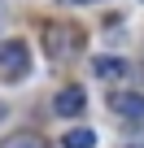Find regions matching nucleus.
Listing matches in <instances>:
<instances>
[{"mask_svg": "<svg viewBox=\"0 0 144 148\" xmlns=\"http://www.w3.org/2000/svg\"><path fill=\"white\" fill-rule=\"evenodd\" d=\"M31 74V48L22 39H5L0 44V79L5 83H22Z\"/></svg>", "mask_w": 144, "mask_h": 148, "instance_id": "f257e3e1", "label": "nucleus"}, {"mask_svg": "<svg viewBox=\"0 0 144 148\" xmlns=\"http://www.w3.org/2000/svg\"><path fill=\"white\" fill-rule=\"evenodd\" d=\"M109 109H114L118 118L144 122V96H140V92H118V96H109Z\"/></svg>", "mask_w": 144, "mask_h": 148, "instance_id": "f03ea898", "label": "nucleus"}, {"mask_svg": "<svg viewBox=\"0 0 144 148\" xmlns=\"http://www.w3.org/2000/svg\"><path fill=\"white\" fill-rule=\"evenodd\" d=\"M44 35H48V52H52V57H70V52L79 48V44H74V39H79L74 26H48Z\"/></svg>", "mask_w": 144, "mask_h": 148, "instance_id": "7ed1b4c3", "label": "nucleus"}, {"mask_svg": "<svg viewBox=\"0 0 144 148\" xmlns=\"http://www.w3.org/2000/svg\"><path fill=\"white\" fill-rule=\"evenodd\" d=\"M83 105H88L83 87H61V92H57V100H52V109H57L61 118H79V113H83Z\"/></svg>", "mask_w": 144, "mask_h": 148, "instance_id": "20e7f679", "label": "nucleus"}, {"mask_svg": "<svg viewBox=\"0 0 144 148\" xmlns=\"http://www.w3.org/2000/svg\"><path fill=\"white\" fill-rule=\"evenodd\" d=\"M92 70H96V79H127V61L122 57H96Z\"/></svg>", "mask_w": 144, "mask_h": 148, "instance_id": "39448f33", "label": "nucleus"}, {"mask_svg": "<svg viewBox=\"0 0 144 148\" xmlns=\"http://www.w3.org/2000/svg\"><path fill=\"white\" fill-rule=\"evenodd\" d=\"M0 148H48L35 131H13V135H5L0 139Z\"/></svg>", "mask_w": 144, "mask_h": 148, "instance_id": "423d86ee", "label": "nucleus"}, {"mask_svg": "<svg viewBox=\"0 0 144 148\" xmlns=\"http://www.w3.org/2000/svg\"><path fill=\"white\" fill-rule=\"evenodd\" d=\"M61 148H96V131H88V126L70 131V135L61 139Z\"/></svg>", "mask_w": 144, "mask_h": 148, "instance_id": "0eeeda50", "label": "nucleus"}, {"mask_svg": "<svg viewBox=\"0 0 144 148\" xmlns=\"http://www.w3.org/2000/svg\"><path fill=\"white\" fill-rule=\"evenodd\" d=\"M57 5H96V0H57Z\"/></svg>", "mask_w": 144, "mask_h": 148, "instance_id": "6e6552de", "label": "nucleus"}, {"mask_svg": "<svg viewBox=\"0 0 144 148\" xmlns=\"http://www.w3.org/2000/svg\"><path fill=\"white\" fill-rule=\"evenodd\" d=\"M0 122H5V105H0Z\"/></svg>", "mask_w": 144, "mask_h": 148, "instance_id": "1a4fd4ad", "label": "nucleus"}, {"mask_svg": "<svg viewBox=\"0 0 144 148\" xmlns=\"http://www.w3.org/2000/svg\"><path fill=\"white\" fill-rule=\"evenodd\" d=\"M127 148H144V144H127Z\"/></svg>", "mask_w": 144, "mask_h": 148, "instance_id": "9d476101", "label": "nucleus"}, {"mask_svg": "<svg viewBox=\"0 0 144 148\" xmlns=\"http://www.w3.org/2000/svg\"><path fill=\"white\" fill-rule=\"evenodd\" d=\"M0 9H5V5H0Z\"/></svg>", "mask_w": 144, "mask_h": 148, "instance_id": "9b49d317", "label": "nucleus"}]
</instances>
